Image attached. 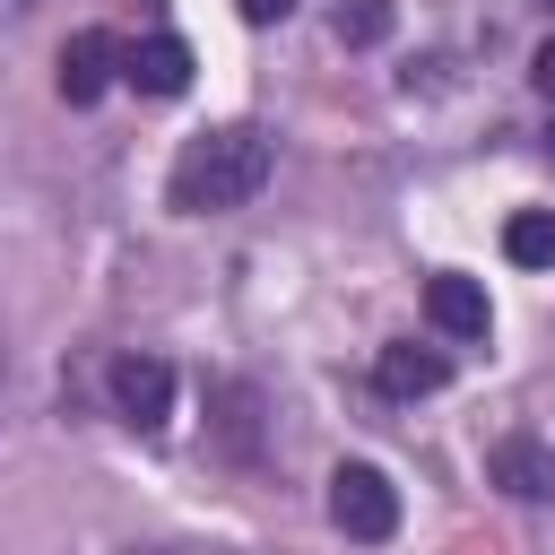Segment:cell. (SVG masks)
Instances as JSON below:
<instances>
[{
	"label": "cell",
	"instance_id": "obj_13",
	"mask_svg": "<svg viewBox=\"0 0 555 555\" xmlns=\"http://www.w3.org/2000/svg\"><path fill=\"white\" fill-rule=\"evenodd\" d=\"M234 9H243V17H251V26H278V17H286V9H295V0H234Z\"/></svg>",
	"mask_w": 555,
	"mask_h": 555
},
{
	"label": "cell",
	"instance_id": "obj_10",
	"mask_svg": "<svg viewBox=\"0 0 555 555\" xmlns=\"http://www.w3.org/2000/svg\"><path fill=\"white\" fill-rule=\"evenodd\" d=\"M503 251H512L520 269H555V208H520V217L503 225Z\"/></svg>",
	"mask_w": 555,
	"mask_h": 555
},
{
	"label": "cell",
	"instance_id": "obj_1",
	"mask_svg": "<svg viewBox=\"0 0 555 555\" xmlns=\"http://www.w3.org/2000/svg\"><path fill=\"white\" fill-rule=\"evenodd\" d=\"M269 173H278V139H269L260 121H217V130L182 139V156H173V173H165V199H173L182 217H225V208L260 199Z\"/></svg>",
	"mask_w": 555,
	"mask_h": 555
},
{
	"label": "cell",
	"instance_id": "obj_15",
	"mask_svg": "<svg viewBox=\"0 0 555 555\" xmlns=\"http://www.w3.org/2000/svg\"><path fill=\"white\" fill-rule=\"evenodd\" d=\"M156 555H199V546H156Z\"/></svg>",
	"mask_w": 555,
	"mask_h": 555
},
{
	"label": "cell",
	"instance_id": "obj_12",
	"mask_svg": "<svg viewBox=\"0 0 555 555\" xmlns=\"http://www.w3.org/2000/svg\"><path fill=\"white\" fill-rule=\"evenodd\" d=\"M529 87H538V95H546V104H555V35H546V43H538V61H529Z\"/></svg>",
	"mask_w": 555,
	"mask_h": 555
},
{
	"label": "cell",
	"instance_id": "obj_3",
	"mask_svg": "<svg viewBox=\"0 0 555 555\" xmlns=\"http://www.w3.org/2000/svg\"><path fill=\"white\" fill-rule=\"evenodd\" d=\"M104 390H113V416L130 434H165V416H173V364L165 356H113Z\"/></svg>",
	"mask_w": 555,
	"mask_h": 555
},
{
	"label": "cell",
	"instance_id": "obj_16",
	"mask_svg": "<svg viewBox=\"0 0 555 555\" xmlns=\"http://www.w3.org/2000/svg\"><path fill=\"white\" fill-rule=\"evenodd\" d=\"M546 156H555V130H546Z\"/></svg>",
	"mask_w": 555,
	"mask_h": 555
},
{
	"label": "cell",
	"instance_id": "obj_2",
	"mask_svg": "<svg viewBox=\"0 0 555 555\" xmlns=\"http://www.w3.org/2000/svg\"><path fill=\"white\" fill-rule=\"evenodd\" d=\"M330 529L356 538V546H382L399 529V486L373 468V460H338L330 468Z\"/></svg>",
	"mask_w": 555,
	"mask_h": 555
},
{
	"label": "cell",
	"instance_id": "obj_14",
	"mask_svg": "<svg viewBox=\"0 0 555 555\" xmlns=\"http://www.w3.org/2000/svg\"><path fill=\"white\" fill-rule=\"evenodd\" d=\"M17 9H35V0H0V17H17Z\"/></svg>",
	"mask_w": 555,
	"mask_h": 555
},
{
	"label": "cell",
	"instance_id": "obj_5",
	"mask_svg": "<svg viewBox=\"0 0 555 555\" xmlns=\"http://www.w3.org/2000/svg\"><path fill=\"white\" fill-rule=\"evenodd\" d=\"M113 78H121V43H113L104 26H78V35L61 43V104H95Z\"/></svg>",
	"mask_w": 555,
	"mask_h": 555
},
{
	"label": "cell",
	"instance_id": "obj_11",
	"mask_svg": "<svg viewBox=\"0 0 555 555\" xmlns=\"http://www.w3.org/2000/svg\"><path fill=\"white\" fill-rule=\"evenodd\" d=\"M330 35L356 43V52L382 43V35H390V0H338V9H330Z\"/></svg>",
	"mask_w": 555,
	"mask_h": 555
},
{
	"label": "cell",
	"instance_id": "obj_9",
	"mask_svg": "<svg viewBox=\"0 0 555 555\" xmlns=\"http://www.w3.org/2000/svg\"><path fill=\"white\" fill-rule=\"evenodd\" d=\"M121 87H139V95H182V87H191V43H182V35L130 43V52H121Z\"/></svg>",
	"mask_w": 555,
	"mask_h": 555
},
{
	"label": "cell",
	"instance_id": "obj_8",
	"mask_svg": "<svg viewBox=\"0 0 555 555\" xmlns=\"http://www.w3.org/2000/svg\"><path fill=\"white\" fill-rule=\"evenodd\" d=\"M442 382H451V356H442V347L399 338V347L373 356V390H382V399H425V390H442Z\"/></svg>",
	"mask_w": 555,
	"mask_h": 555
},
{
	"label": "cell",
	"instance_id": "obj_7",
	"mask_svg": "<svg viewBox=\"0 0 555 555\" xmlns=\"http://www.w3.org/2000/svg\"><path fill=\"white\" fill-rule=\"evenodd\" d=\"M486 477H494L503 494H520V503H546V494H555V451H546L538 434H503V442L486 451Z\"/></svg>",
	"mask_w": 555,
	"mask_h": 555
},
{
	"label": "cell",
	"instance_id": "obj_4",
	"mask_svg": "<svg viewBox=\"0 0 555 555\" xmlns=\"http://www.w3.org/2000/svg\"><path fill=\"white\" fill-rule=\"evenodd\" d=\"M208 434H217V451H225L234 468H260V451H269L260 390H251V382H217V390H208Z\"/></svg>",
	"mask_w": 555,
	"mask_h": 555
},
{
	"label": "cell",
	"instance_id": "obj_6",
	"mask_svg": "<svg viewBox=\"0 0 555 555\" xmlns=\"http://www.w3.org/2000/svg\"><path fill=\"white\" fill-rule=\"evenodd\" d=\"M425 321H434L442 338H486V330H494V304H486L477 278L442 269V278H425Z\"/></svg>",
	"mask_w": 555,
	"mask_h": 555
}]
</instances>
